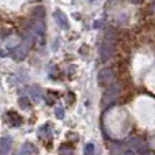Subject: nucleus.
Masks as SVG:
<instances>
[{
    "label": "nucleus",
    "instance_id": "1",
    "mask_svg": "<svg viewBox=\"0 0 155 155\" xmlns=\"http://www.w3.org/2000/svg\"><path fill=\"white\" fill-rule=\"evenodd\" d=\"M114 45H116L114 34H113V31H109L107 33H106L105 40H104V42H103V45H101V57L103 61L109 60L110 57L112 56L113 51H114Z\"/></svg>",
    "mask_w": 155,
    "mask_h": 155
},
{
    "label": "nucleus",
    "instance_id": "2",
    "mask_svg": "<svg viewBox=\"0 0 155 155\" xmlns=\"http://www.w3.org/2000/svg\"><path fill=\"white\" fill-rule=\"evenodd\" d=\"M33 42H34L33 35L29 34V35L25 39V41H23L22 43H21V45L18 47L15 50H14V53H13V57H14L15 60H18V61L23 60V58L27 56V54H28V51H29V49L31 48V46H33Z\"/></svg>",
    "mask_w": 155,
    "mask_h": 155
},
{
    "label": "nucleus",
    "instance_id": "3",
    "mask_svg": "<svg viewBox=\"0 0 155 155\" xmlns=\"http://www.w3.org/2000/svg\"><path fill=\"white\" fill-rule=\"evenodd\" d=\"M118 93H119V85H118L117 83L111 84V86H110L109 89L105 91V93H104V97H103V105H104V106L110 105V104L117 98Z\"/></svg>",
    "mask_w": 155,
    "mask_h": 155
},
{
    "label": "nucleus",
    "instance_id": "4",
    "mask_svg": "<svg viewBox=\"0 0 155 155\" xmlns=\"http://www.w3.org/2000/svg\"><path fill=\"white\" fill-rule=\"evenodd\" d=\"M113 77H114V72L111 68H104L98 72V82L101 85L111 84V82L113 81Z\"/></svg>",
    "mask_w": 155,
    "mask_h": 155
},
{
    "label": "nucleus",
    "instance_id": "5",
    "mask_svg": "<svg viewBox=\"0 0 155 155\" xmlns=\"http://www.w3.org/2000/svg\"><path fill=\"white\" fill-rule=\"evenodd\" d=\"M54 19L56 23L60 26L61 29H64V31H68L69 29V21H68V18L67 15L61 12V11H56L54 12Z\"/></svg>",
    "mask_w": 155,
    "mask_h": 155
},
{
    "label": "nucleus",
    "instance_id": "6",
    "mask_svg": "<svg viewBox=\"0 0 155 155\" xmlns=\"http://www.w3.org/2000/svg\"><path fill=\"white\" fill-rule=\"evenodd\" d=\"M12 146V139L9 137H4L0 140V153L2 155L8 154Z\"/></svg>",
    "mask_w": 155,
    "mask_h": 155
},
{
    "label": "nucleus",
    "instance_id": "7",
    "mask_svg": "<svg viewBox=\"0 0 155 155\" xmlns=\"http://www.w3.org/2000/svg\"><path fill=\"white\" fill-rule=\"evenodd\" d=\"M130 146L137 148L138 149V153H140V154H147V153H149L148 150H143V148L146 147H145L143 142L141 140L138 139V138H131L130 139Z\"/></svg>",
    "mask_w": 155,
    "mask_h": 155
},
{
    "label": "nucleus",
    "instance_id": "8",
    "mask_svg": "<svg viewBox=\"0 0 155 155\" xmlns=\"http://www.w3.org/2000/svg\"><path fill=\"white\" fill-rule=\"evenodd\" d=\"M21 155H26V154H38L39 153V150H38V148L35 147L33 143L31 142H26V143H23L21 149H20V152H19Z\"/></svg>",
    "mask_w": 155,
    "mask_h": 155
},
{
    "label": "nucleus",
    "instance_id": "9",
    "mask_svg": "<svg viewBox=\"0 0 155 155\" xmlns=\"http://www.w3.org/2000/svg\"><path fill=\"white\" fill-rule=\"evenodd\" d=\"M31 99L35 101V103H40L41 98H42V90L41 87L38 85H33L31 87Z\"/></svg>",
    "mask_w": 155,
    "mask_h": 155
},
{
    "label": "nucleus",
    "instance_id": "10",
    "mask_svg": "<svg viewBox=\"0 0 155 155\" xmlns=\"http://www.w3.org/2000/svg\"><path fill=\"white\" fill-rule=\"evenodd\" d=\"M34 31L40 35V36H43L45 35V31H46V26L43 22V19H36V21L34 23Z\"/></svg>",
    "mask_w": 155,
    "mask_h": 155
},
{
    "label": "nucleus",
    "instance_id": "11",
    "mask_svg": "<svg viewBox=\"0 0 155 155\" xmlns=\"http://www.w3.org/2000/svg\"><path fill=\"white\" fill-rule=\"evenodd\" d=\"M34 16H35V19H43L45 15H46V11H45V8L42 7V6H38V7L34 9Z\"/></svg>",
    "mask_w": 155,
    "mask_h": 155
},
{
    "label": "nucleus",
    "instance_id": "12",
    "mask_svg": "<svg viewBox=\"0 0 155 155\" xmlns=\"http://www.w3.org/2000/svg\"><path fill=\"white\" fill-rule=\"evenodd\" d=\"M19 106H20L23 111H27V110L31 109V103H29V101H28L27 98L22 97V98L19 99Z\"/></svg>",
    "mask_w": 155,
    "mask_h": 155
},
{
    "label": "nucleus",
    "instance_id": "13",
    "mask_svg": "<svg viewBox=\"0 0 155 155\" xmlns=\"http://www.w3.org/2000/svg\"><path fill=\"white\" fill-rule=\"evenodd\" d=\"M55 116L57 117L58 119H63L64 118V109L62 106H57L55 109Z\"/></svg>",
    "mask_w": 155,
    "mask_h": 155
},
{
    "label": "nucleus",
    "instance_id": "14",
    "mask_svg": "<svg viewBox=\"0 0 155 155\" xmlns=\"http://www.w3.org/2000/svg\"><path fill=\"white\" fill-rule=\"evenodd\" d=\"M94 153V146H93V143H87L84 148V154L86 155H92Z\"/></svg>",
    "mask_w": 155,
    "mask_h": 155
},
{
    "label": "nucleus",
    "instance_id": "15",
    "mask_svg": "<svg viewBox=\"0 0 155 155\" xmlns=\"http://www.w3.org/2000/svg\"><path fill=\"white\" fill-rule=\"evenodd\" d=\"M18 43H19V39L14 38V40H12V41H9V40H8L6 47H8V48H13V47H15Z\"/></svg>",
    "mask_w": 155,
    "mask_h": 155
},
{
    "label": "nucleus",
    "instance_id": "16",
    "mask_svg": "<svg viewBox=\"0 0 155 155\" xmlns=\"http://www.w3.org/2000/svg\"><path fill=\"white\" fill-rule=\"evenodd\" d=\"M61 154H74V150H68V149H61L60 150Z\"/></svg>",
    "mask_w": 155,
    "mask_h": 155
},
{
    "label": "nucleus",
    "instance_id": "17",
    "mask_svg": "<svg viewBox=\"0 0 155 155\" xmlns=\"http://www.w3.org/2000/svg\"><path fill=\"white\" fill-rule=\"evenodd\" d=\"M130 1H131L132 4H140L142 0H130Z\"/></svg>",
    "mask_w": 155,
    "mask_h": 155
},
{
    "label": "nucleus",
    "instance_id": "18",
    "mask_svg": "<svg viewBox=\"0 0 155 155\" xmlns=\"http://www.w3.org/2000/svg\"><path fill=\"white\" fill-rule=\"evenodd\" d=\"M125 154H134V152L133 150H127V152H125Z\"/></svg>",
    "mask_w": 155,
    "mask_h": 155
}]
</instances>
